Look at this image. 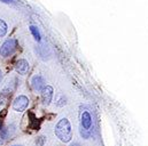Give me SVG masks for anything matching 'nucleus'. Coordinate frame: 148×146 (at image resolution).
<instances>
[{
	"label": "nucleus",
	"instance_id": "obj_16",
	"mask_svg": "<svg viewBox=\"0 0 148 146\" xmlns=\"http://www.w3.org/2000/svg\"><path fill=\"white\" fill-rule=\"evenodd\" d=\"M13 146H21V145H13Z\"/></svg>",
	"mask_w": 148,
	"mask_h": 146
},
{
	"label": "nucleus",
	"instance_id": "obj_2",
	"mask_svg": "<svg viewBox=\"0 0 148 146\" xmlns=\"http://www.w3.org/2000/svg\"><path fill=\"white\" fill-rule=\"evenodd\" d=\"M92 127H93V120L92 115L88 111H83L80 113V136L84 139H88L92 134Z\"/></svg>",
	"mask_w": 148,
	"mask_h": 146
},
{
	"label": "nucleus",
	"instance_id": "obj_12",
	"mask_svg": "<svg viewBox=\"0 0 148 146\" xmlns=\"http://www.w3.org/2000/svg\"><path fill=\"white\" fill-rule=\"evenodd\" d=\"M44 142H45V138L44 137H39L36 141V144H37V146H42L44 145Z\"/></svg>",
	"mask_w": 148,
	"mask_h": 146
},
{
	"label": "nucleus",
	"instance_id": "obj_3",
	"mask_svg": "<svg viewBox=\"0 0 148 146\" xmlns=\"http://www.w3.org/2000/svg\"><path fill=\"white\" fill-rule=\"evenodd\" d=\"M16 49H17V40L16 39H8L0 47V56L9 57L16 51Z\"/></svg>",
	"mask_w": 148,
	"mask_h": 146
},
{
	"label": "nucleus",
	"instance_id": "obj_15",
	"mask_svg": "<svg viewBox=\"0 0 148 146\" xmlns=\"http://www.w3.org/2000/svg\"><path fill=\"white\" fill-rule=\"evenodd\" d=\"M1 80H2V72L0 71V82H1Z\"/></svg>",
	"mask_w": 148,
	"mask_h": 146
},
{
	"label": "nucleus",
	"instance_id": "obj_1",
	"mask_svg": "<svg viewBox=\"0 0 148 146\" xmlns=\"http://www.w3.org/2000/svg\"><path fill=\"white\" fill-rule=\"evenodd\" d=\"M54 132H55V136L62 143H69L73 139V129H71L70 121L66 118L59 120V122L55 126Z\"/></svg>",
	"mask_w": 148,
	"mask_h": 146
},
{
	"label": "nucleus",
	"instance_id": "obj_9",
	"mask_svg": "<svg viewBox=\"0 0 148 146\" xmlns=\"http://www.w3.org/2000/svg\"><path fill=\"white\" fill-rule=\"evenodd\" d=\"M8 135H9L8 129H6V128L0 129V145L3 144V143L6 142V139L8 138Z\"/></svg>",
	"mask_w": 148,
	"mask_h": 146
},
{
	"label": "nucleus",
	"instance_id": "obj_10",
	"mask_svg": "<svg viewBox=\"0 0 148 146\" xmlns=\"http://www.w3.org/2000/svg\"><path fill=\"white\" fill-rule=\"evenodd\" d=\"M7 31H8V26H7L6 22L3 20H0V38L6 36Z\"/></svg>",
	"mask_w": 148,
	"mask_h": 146
},
{
	"label": "nucleus",
	"instance_id": "obj_7",
	"mask_svg": "<svg viewBox=\"0 0 148 146\" xmlns=\"http://www.w3.org/2000/svg\"><path fill=\"white\" fill-rule=\"evenodd\" d=\"M15 70H16V72L18 73V74H21V75L27 74L28 71H29V63H28V61L18 59L16 62V64H15Z\"/></svg>",
	"mask_w": 148,
	"mask_h": 146
},
{
	"label": "nucleus",
	"instance_id": "obj_8",
	"mask_svg": "<svg viewBox=\"0 0 148 146\" xmlns=\"http://www.w3.org/2000/svg\"><path fill=\"white\" fill-rule=\"evenodd\" d=\"M9 95H10V90H8L7 88H5L3 90L0 91V105L6 103V101L9 97Z\"/></svg>",
	"mask_w": 148,
	"mask_h": 146
},
{
	"label": "nucleus",
	"instance_id": "obj_13",
	"mask_svg": "<svg viewBox=\"0 0 148 146\" xmlns=\"http://www.w3.org/2000/svg\"><path fill=\"white\" fill-rule=\"evenodd\" d=\"M0 1H2V2H5V3H14L16 0H0Z\"/></svg>",
	"mask_w": 148,
	"mask_h": 146
},
{
	"label": "nucleus",
	"instance_id": "obj_5",
	"mask_svg": "<svg viewBox=\"0 0 148 146\" xmlns=\"http://www.w3.org/2000/svg\"><path fill=\"white\" fill-rule=\"evenodd\" d=\"M53 96H54V90L52 86H45V88L41 90V102L42 105L48 106L51 104V102L53 101Z\"/></svg>",
	"mask_w": 148,
	"mask_h": 146
},
{
	"label": "nucleus",
	"instance_id": "obj_11",
	"mask_svg": "<svg viewBox=\"0 0 148 146\" xmlns=\"http://www.w3.org/2000/svg\"><path fill=\"white\" fill-rule=\"evenodd\" d=\"M30 31H31V33H32V36L34 38L36 39V41H40L41 40V36H40V32H39V30H38L36 26H34V25H31L30 26Z\"/></svg>",
	"mask_w": 148,
	"mask_h": 146
},
{
	"label": "nucleus",
	"instance_id": "obj_6",
	"mask_svg": "<svg viewBox=\"0 0 148 146\" xmlns=\"http://www.w3.org/2000/svg\"><path fill=\"white\" fill-rule=\"evenodd\" d=\"M31 86H32V88H34L35 91H40L41 93V90L45 88L46 84H45V80L42 79V76L35 75L31 79Z\"/></svg>",
	"mask_w": 148,
	"mask_h": 146
},
{
	"label": "nucleus",
	"instance_id": "obj_4",
	"mask_svg": "<svg viewBox=\"0 0 148 146\" xmlns=\"http://www.w3.org/2000/svg\"><path fill=\"white\" fill-rule=\"evenodd\" d=\"M29 102L30 101H29V98L27 96L20 95V96H17L14 99V102H13V109L15 110L16 112H23V111H25V110L28 109Z\"/></svg>",
	"mask_w": 148,
	"mask_h": 146
},
{
	"label": "nucleus",
	"instance_id": "obj_14",
	"mask_svg": "<svg viewBox=\"0 0 148 146\" xmlns=\"http://www.w3.org/2000/svg\"><path fill=\"white\" fill-rule=\"evenodd\" d=\"M70 146H80V144H78V143H74V144H71Z\"/></svg>",
	"mask_w": 148,
	"mask_h": 146
}]
</instances>
